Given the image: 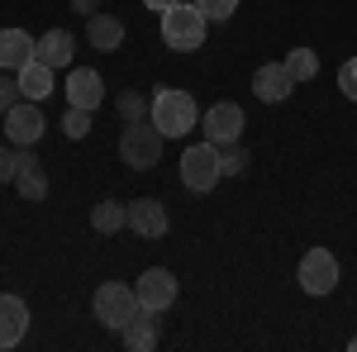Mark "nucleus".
Segmentation results:
<instances>
[{
  "label": "nucleus",
  "mask_w": 357,
  "mask_h": 352,
  "mask_svg": "<svg viewBox=\"0 0 357 352\" xmlns=\"http://www.w3.org/2000/svg\"><path fill=\"white\" fill-rule=\"evenodd\" d=\"M91 229H96V234H119V229H129V205L100 200V205L91 210Z\"/></svg>",
  "instance_id": "aec40b11"
},
{
  "label": "nucleus",
  "mask_w": 357,
  "mask_h": 352,
  "mask_svg": "<svg viewBox=\"0 0 357 352\" xmlns=\"http://www.w3.org/2000/svg\"><path fill=\"white\" fill-rule=\"evenodd\" d=\"M195 10H200L210 24H224V20L238 15V0H195Z\"/></svg>",
  "instance_id": "393cba45"
},
{
  "label": "nucleus",
  "mask_w": 357,
  "mask_h": 352,
  "mask_svg": "<svg viewBox=\"0 0 357 352\" xmlns=\"http://www.w3.org/2000/svg\"><path fill=\"white\" fill-rule=\"evenodd\" d=\"M29 333V305L20 296H0V348L24 343Z\"/></svg>",
  "instance_id": "2eb2a0df"
},
{
  "label": "nucleus",
  "mask_w": 357,
  "mask_h": 352,
  "mask_svg": "<svg viewBox=\"0 0 357 352\" xmlns=\"http://www.w3.org/2000/svg\"><path fill=\"white\" fill-rule=\"evenodd\" d=\"M119 338H124L129 352H153L158 348V309H138L134 319L119 328Z\"/></svg>",
  "instance_id": "dca6fc26"
},
{
  "label": "nucleus",
  "mask_w": 357,
  "mask_h": 352,
  "mask_svg": "<svg viewBox=\"0 0 357 352\" xmlns=\"http://www.w3.org/2000/svg\"><path fill=\"white\" fill-rule=\"evenodd\" d=\"M134 291H138V305H143V309H158V314H162V309L176 305V276L167 267H148L138 276Z\"/></svg>",
  "instance_id": "1a4fd4ad"
},
{
  "label": "nucleus",
  "mask_w": 357,
  "mask_h": 352,
  "mask_svg": "<svg viewBox=\"0 0 357 352\" xmlns=\"http://www.w3.org/2000/svg\"><path fill=\"white\" fill-rule=\"evenodd\" d=\"M301 291L305 296H333L338 291V257L329 247H310L301 257Z\"/></svg>",
  "instance_id": "0eeeda50"
},
{
  "label": "nucleus",
  "mask_w": 357,
  "mask_h": 352,
  "mask_svg": "<svg viewBox=\"0 0 357 352\" xmlns=\"http://www.w3.org/2000/svg\"><path fill=\"white\" fill-rule=\"evenodd\" d=\"M286 62V72L296 77V82H310V77H319V53L314 48H291V53L281 57Z\"/></svg>",
  "instance_id": "412c9836"
},
{
  "label": "nucleus",
  "mask_w": 357,
  "mask_h": 352,
  "mask_svg": "<svg viewBox=\"0 0 357 352\" xmlns=\"http://www.w3.org/2000/svg\"><path fill=\"white\" fill-rule=\"evenodd\" d=\"M114 109H119V119H124V124H134V119H148V109H153V95H138V91H119Z\"/></svg>",
  "instance_id": "4be33fe9"
},
{
  "label": "nucleus",
  "mask_w": 357,
  "mask_h": 352,
  "mask_svg": "<svg viewBox=\"0 0 357 352\" xmlns=\"http://www.w3.org/2000/svg\"><path fill=\"white\" fill-rule=\"evenodd\" d=\"M15 190L24 195L29 205H38L48 195V171H43V162L29 148H15Z\"/></svg>",
  "instance_id": "f8f14e48"
},
{
  "label": "nucleus",
  "mask_w": 357,
  "mask_h": 352,
  "mask_svg": "<svg viewBox=\"0 0 357 352\" xmlns=\"http://www.w3.org/2000/svg\"><path fill=\"white\" fill-rule=\"evenodd\" d=\"M248 162H252V158H248L243 143H229V148H220V171H224V176H243Z\"/></svg>",
  "instance_id": "5701e85b"
},
{
  "label": "nucleus",
  "mask_w": 357,
  "mask_h": 352,
  "mask_svg": "<svg viewBox=\"0 0 357 352\" xmlns=\"http://www.w3.org/2000/svg\"><path fill=\"white\" fill-rule=\"evenodd\" d=\"M291 91H296V77L286 72V62H262V67L252 72V95L267 100V105L291 100Z\"/></svg>",
  "instance_id": "9b49d317"
},
{
  "label": "nucleus",
  "mask_w": 357,
  "mask_h": 352,
  "mask_svg": "<svg viewBox=\"0 0 357 352\" xmlns=\"http://www.w3.org/2000/svg\"><path fill=\"white\" fill-rule=\"evenodd\" d=\"M72 10H77V15H82V20H91V15H96V10H100V0H72Z\"/></svg>",
  "instance_id": "c85d7f7f"
},
{
  "label": "nucleus",
  "mask_w": 357,
  "mask_h": 352,
  "mask_svg": "<svg viewBox=\"0 0 357 352\" xmlns=\"http://www.w3.org/2000/svg\"><path fill=\"white\" fill-rule=\"evenodd\" d=\"M220 181H224V171H220V148H215L210 138L181 153V186H186V190L205 195V190H215Z\"/></svg>",
  "instance_id": "20e7f679"
},
{
  "label": "nucleus",
  "mask_w": 357,
  "mask_h": 352,
  "mask_svg": "<svg viewBox=\"0 0 357 352\" xmlns=\"http://www.w3.org/2000/svg\"><path fill=\"white\" fill-rule=\"evenodd\" d=\"M243 129H248L243 105H234V100H220V105H210V109H205V138H210L215 148L243 143Z\"/></svg>",
  "instance_id": "6e6552de"
},
{
  "label": "nucleus",
  "mask_w": 357,
  "mask_h": 352,
  "mask_svg": "<svg viewBox=\"0 0 357 352\" xmlns=\"http://www.w3.org/2000/svg\"><path fill=\"white\" fill-rule=\"evenodd\" d=\"M162 143L167 138L153 119H134L119 134V158H124L129 171H148V167H158V158H162Z\"/></svg>",
  "instance_id": "f03ea898"
},
{
  "label": "nucleus",
  "mask_w": 357,
  "mask_h": 352,
  "mask_svg": "<svg viewBox=\"0 0 357 352\" xmlns=\"http://www.w3.org/2000/svg\"><path fill=\"white\" fill-rule=\"evenodd\" d=\"M20 95H24V100H48V95H53V67L33 57L24 72H20Z\"/></svg>",
  "instance_id": "6ab92c4d"
},
{
  "label": "nucleus",
  "mask_w": 357,
  "mask_h": 352,
  "mask_svg": "<svg viewBox=\"0 0 357 352\" xmlns=\"http://www.w3.org/2000/svg\"><path fill=\"white\" fill-rule=\"evenodd\" d=\"M148 119L162 129V138H186L200 124V109L186 91H176V86H158L153 91V109H148Z\"/></svg>",
  "instance_id": "f257e3e1"
},
{
  "label": "nucleus",
  "mask_w": 357,
  "mask_h": 352,
  "mask_svg": "<svg viewBox=\"0 0 357 352\" xmlns=\"http://www.w3.org/2000/svg\"><path fill=\"white\" fill-rule=\"evenodd\" d=\"M86 33H91V48H96V53H114V48L124 43V24H119L114 15H91V20H86Z\"/></svg>",
  "instance_id": "a211bd4d"
},
{
  "label": "nucleus",
  "mask_w": 357,
  "mask_h": 352,
  "mask_svg": "<svg viewBox=\"0 0 357 352\" xmlns=\"http://www.w3.org/2000/svg\"><path fill=\"white\" fill-rule=\"evenodd\" d=\"M129 229H134L138 238H167V229H172V215H167L162 200H153V195H138V200H129Z\"/></svg>",
  "instance_id": "9d476101"
},
{
  "label": "nucleus",
  "mask_w": 357,
  "mask_h": 352,
  "mask_svg": "<svg viewBox=\"0 0 357 352\" xmlns=\"http://www.w3.org/2000/svg\"><path fill=\"white\" fill-rule=\"evenodd\" d=\"M72 53H77V38L67 33V29H48L43 38H38V48H33V57L38 62H48V67H72Z\"/></svg>",
  "instance_id": "f3484780"
},
{
  "label": "nucleus",
  "mask_w": 357,
  "mask_h": 352,
  "mask_svg": "<svg viewBox=\"0 0 357 352\" xmlns=\"http://www.w3.org/2000/svg\"><path fill=\"white\" fill-rule=\"evenodd\" d=\"M91 305H96V319H100L105 328H124L138 309H143V305H138V291L124 286V281H100Z\"/></svg>",
  "instance_id": "39448f33"
},
{
  "label": "nucleus",
  "mask_w": 357,
  "mask_h": 352,
  "mask_svg": "<svg viewBox=\"0 0 357 352\" xmlns=\"http://www.w3.org/2000/svg\"><path fill=\"white\" fill-rule=\"evenodd\" d=\"M43 129H48V119H43L38 100H20V105H10V109H5V124H0V134L10 138L15 148H33V143L43 138Z\"/></svg>",
  "instance_id": "423d86ee"
},
{
  "label": "nucleus",
  "mask_w": 357,
  "mask_h": 352,
  "mask_svg": "<svg viewBox=\"0 0 357 352\" xmlns=\"http://www.w3.org/2000/svg\"><path fill=\"white\" fill-rule=\"evenodd\" d=\"M205 24H210V20L195 10V0L191 5L181 0V5H172L162 15V43L172 53H195V48L205 43Z\"/></svg>",
  "instance_id": "7ed1b4c3"
},
{
  "label": "nucleus",
  "mask_w": 357,
  "mask_h": 352,
  "mask_svg": "<svg viewBox=\"0 0 357 352\" xmlns=\"http://www.w3.org/2000/svg\"><path fill=\"white\" fill-rule=\"evenodd\" d=\"M143 5H148L153 15H167V10H172V5H181V0H143Z\"/></svg>",
  "instance_id": "c756f323"
},
{
  "label": "nucleus",
  "mask_w": 357,
  "mask_h": 352,
  "mask_svg": "<svg viewBox=\"0 0 357 352\" xmlns=\"http://www.w3.org/2000/svg\"><path fill=\"white\" fill-rule=\"evenodd\" d=\"M338 91H343L348 100H357V57H348V62L338 67Z\"/></svg>",
  "instance_id": "bb28decb"
},
{
  "label": "nucleus",
  "mask_w": 357,
  "mask_h": 352,
  "mask_svg": "<svg viewBox=\"0 0 357 352\" xmlns=\"http://www.w3.org/2000/svg\"><path fill=\"white\" fill-rule=\"evenodd\" d=\"M15 181V148H0V186Z\"/></svg>",
  "instance_id": "cd10ccee"
},
{
  "label": "nucleus",
  "mask_w": 357,
  "mask_h": 352,
  "mask_svg": "<svg viewBox=\"0 0 357 352\" xmlns=\"http://www.w3.org/2000/svg\"><path fill=\"white\" fill-rule=\"evenodd\" d=\"M10 105H20V77L15 72H0V114Z\"/></svg>",
  "instance_id": "a878e982"
},
{
  "label": "nucleus",
  "mask_w": 357,
  "mask_h": 352,
  "mask_svg": "<svg viewBox=\"0 0 357 352\" xmlns=\"http://www.w3.org/2000/svg\"><path fill=\"white\" fill-rule=\"evenodd\" d=\"M62 91H67V105H77V109H96L105 100V82H100V72H91V67H72Z\"/></svg>",
  "instance_id": "ddd939ff"
},
{
  "label": "nucleus",
  "mask_w": 357,
  "mask_h": 352,
  "mask_svg": "<svg viewBox=\"0 0 357 352\" xmlns=\"http://www.w3.org/2000/svg\"><path fill=\"white\" fill-rule=\"evenodd\" d=\"M33 48H38V38L24 33V29H0V72H24L29 62H33Z\"/></svg>",
  "instance_id": "4468645a"
},
{
  "label": "nucleus",
  "mask_w": 357,
  "mask_h": 352,
  "mask_svg": "<svg viewBox=\"0 0 357 352\" xmlns=\"http://www.w3.org/2000/svg\"><path fill=\"white\" fill-rule=\"evenodd\" d=\"M348 348H353V352H357V338H353V343H348Z\"/></svg>",
  "instance_id": "7c9ffc66"
},
{
  "label": "nucleus",
  "mask_w": 357,
  "mask_h": 352,
  "mask_svg": "<svg viewBox=\"0 0 357 352\" xmlns=\"http://www.w3.org/2000/svg\"><path fill=\"white\" fill-rule=\"evenodd\" d=\"M91 114H96V109L67 105V114H62V134H67V138H86V134H91Z\"/></svg>",
  "instance_id": "b1692460"
}]
</instances>
